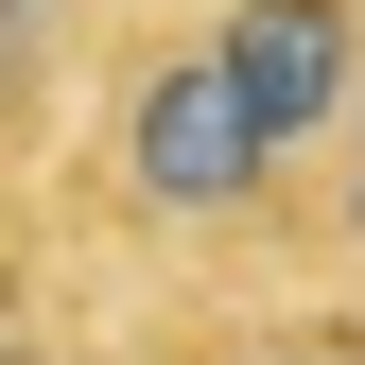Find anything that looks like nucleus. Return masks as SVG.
<instances>
[{
	"label": "nucleus",
	"instance_id": "obj_1",
	"mask_svg": "<svg viewBox=\"0 0 365 365\" xmlns=\"http://www.w3.org/2000/svg\"><path fill=\"white\" fill-rule=\"evenodd\" d=\"M348 105H365V0H140L87 70L53 209L122 279H226L331 174Z\"/></svg>",
	"mask_w": 365,
	"mask_h": 365
},
{
	"label": "nucleus",
	"instance_id": "obj_2",
	"mask_svg": "<svg viewBox=\"0 0 365 365\" xmlns=\"http://www.w3.org/2000/svg\"><path fill=\"white\" fill-rule=\"evenodd\" d=\"M122 0H0V209L53 192L70 122H87V70H105Z\"/></svg>",
	"mask_w": 365,
	"mask_h": 365
},
{
	"label": "nucleus",
	"instance_id": "obj_3",
	"mask_svg": "<svg viewBox=\"0 0 365 365\" xmlns=\"http://www.w3.org/2000/svg\"><path fill=\"white\" fill-rule=\"evenodd\" d=\"M70 226H18L0 209V365H87V313H70Z\"/></svg>",
	"mask_w": 365,
	"mask_h": 365
},
{
	"label": "nucleus",
	"instance_id": "obj_4",
	"mask_svg": "<svg viewBox=\"0 0 365 365\" xmlns=\"http://www.w3.org/2000/svg\"><path fill=\"white\" fill-rule=\"evenodd\" d=\"M157 365H365V313H331V296H279V313H192V331H157Z\"/></svg>",
	"mask_w": 365,
	"mask_h": 365
}]
</instances>
